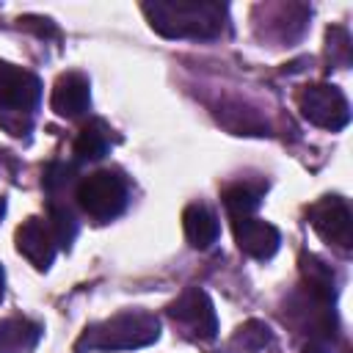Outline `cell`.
Segmentation results:
<instances>
[{"label":"cell","instance_id":"obj_1","mask_svg":"<svg viewBox=\"0 0 353 353\" xmlns=\"http://www.w3.org/2000/svg\"><path fill=\"white\" fill-rule=\"evenodd\" d=\"M152 30L165 39H218L226 28V6L207 0H154L141 6Z\"/></svg>","mask_w":353,"mask_h":353},{"label":"cell","instance_id":"obj_2","mask_svg":"<svg viewBox=\"0 0 353 353\" xmlns=\"http://www.w3.org/2000/svg\"><path fill=\"white\" fill-rule=\"evenodd\" d=\"M160 339V320L149 312H119L102 323H91L74 342L77 353L97 350H138Z\"/></svg>","mask_w":353,"mask_h":353},{"label":"cell","instance_id":"obj_3","mask_svg":"<svg viewBox=\"0 0 353 353\" xmlns=\"http://www.w3.org/2000/svg\"><path fill=\"white\" fill-rule=\"evenodd\" d=\"M41 102V80L8 61H0V127L11 135H25L33 110Z\"/></svg>","mask_w":353,"mask_h":353},{"label":"cell","instance_id":"obj_4","mask_svg":"<svg viewBox=\"0 0 353 353\" xmlns=\"http://www.w3.org/2000/svg\"><path fill=\"white\" fill-rule=\"evenodd\" d=\"M74 201L91 221L108 223L124 212V207L130 201V188L119 171L102 168V171L83 176L74 185Z\"/></svg>","mask_w":353,"mask_h":353},{"label":"cell","instance_id":"obj_5","mask_svg":"<svg viewBox=\"0 0 353 353\" xmlns=\"http://www.w3.org/2000/svg\"><path fill=\"white\" fill-rule=\"evenodd\" d=\"M298 110L309 124L331 130V132L347 127V121H350L347 97L331 83H309V85H303L301 94H298Z\"/></svg>","mask_w":353,"mask_h":353},{"label":"cell","instance_id":"obj_6","mask_svg":"<svg viewBox=\"0 0 353 353\" xmlns=\"http://www.w3.org/2000/svg\"><path fill=\"white\" fill-rule=\"evenodd\" d=\"M312 229L331 245L347 251L353 245V215L342 196H323L309 207Z\"/></svg>","mask_w":353,"mask_h":353},{"label":"cell","instance_id":"obj_7","mask_svg":"<svg viewBox=\"0 0 353 353\" xmlns=\"http://www.w3.org/2000/svg\"><path fill=\"white\" fill-rule=\"evenodd\" d=\"M168 317L182 323L193 336L199 339H215L218 334V314L210 301V295L199 287H188L176 301L168 303Z\"/></svg>","mask_w":353,"mask_h":353},{"label":"cell","instance_id":"obj_8","mask_svg":"<svg viewBox=\"0 0 353 353\" xmlns=\"http://www.w3.org/2000/svg\"><path fill=\"white\" fill-rule=\"evenodd\" d=\"M14 243H17V251L36 268V270H47L55 259V237L47 226V221L30 215L28 221H22L17 226V234H14Z\"/></svg>","mask_w":353,"mask_h":353},{"label":"cell","instance_id":"obj_9","mask_svg":"<svg viewBox=\"0 0 353 353\" xmlns=\"http://www.w3.org/2000/svg\"><path fill=\"white\" fill-rule=\"evenodd\" d=\"M232 232H234V243L243 254H248L251 259H270L276 251H279V243H281V234L273 223L268 221H259L254 215L248 218H234L232 221Z\"/></svg>","mask_w":353,"mask_h":353},{"label":"cell","instance_id":"obj_10","mask_svg":"<svg viewBox=\"0 0 353 353\" xmlns=\"http://www.w3.org/2000/svg\"><path fill=\"white\" fill-rule=\"evenodd\" d=\"M50 108L61 119H77L91 108V85L80 72H63L50 94Z\"/></svg>","mask_w":353,"mask_h":353},{"label":"cell","instance_id":"obj_11","mask_svg":"<svg viewBox=\"0 0 353 353\" xmlns=\"http://www.w3.org/2000/svg\"><path fill=\"white\" fill-rule=\"evenodd\" d=\"M182 229H185V237L193 248L204 251L210 248L215 240H218V218L215 212L207 207V204H188L185 212H182Z\"/></svg>","mask_w":353,"mask_h":353},{"label":"cell","instance_id":"obj_12","mask_svg":"<svg viewBox=\"0 0 353 353\" xmlns=\"http://www.w3.org/2000/svg\"><path fill=\"white\" fill-rule=\"evenodd\" d=\"M110 132H113V130H110L102 119L85 121V124L80 127L77 138H74V146H72L74 157H77L80 163L102 160V157L110 152V146H113V135H110Z\"/></svg>","mask_w":353,"mask_h":353},{"label":"cell","instance_id":"obj_13","mask_svg":"<svg viewBox=\"0 0 353 353\" xmlns=\"http://www.w3.org/2000/svg\"><path fill=\"white\" fill-rule=\"evenodd\" d=\"M41 339V325L28 317L0 320V353H33Z\"/></svg>","mask_w":353,"mask_h":353},{"label":"cell","instance_id":"obj_14","mask_svg":"<svg viewBox=\"0 0 353 353\" xmlns=\"http://www.w3.org/2000/svg\"><path fill=\"white\" fill-rule=\"evenodd\" d=\"M301 276H303V290H309L312 295L323 298V301H334L336 295V276L334 270L314 254H303L301 256Z\"/></svg>","mask_w":353,"mask_h":353},{"label":"cell","instance_id":"obj_15","mask_svg":"<svg viewBox=\"0 0 353 353\" xmlns=\"http://www.w3.org/2000/svg\"><path fill=\"white\" fill-rule=\"evenodd\" d=\"M259 199H262V188H254L248 182H237L223 190V207L232 215V221L254 215V210L259 207Z\"/></svg>","mask_w":353,"mask_h":353},{"label":"cell","instance_id":"obj_16","mask_svg":"<svg viewBox=\"0 0 353 353\" xmlns=\"http://www.w3.org/2000/svg\"><path fill=\"white\" fill-rule=\"evenodd\" d=\"M270 342H273V331H270L268 323H262V320H245V323L232 334V342H229V345H232L237 353H259V350H265Z\"/></svg>","mask_w":353,"mask_h":353},{"label":"cell","instance_id":"obj_17","mask_svg":"<svg viewBox=\"0 0 353 353\" xmlns=\"http://www.w3.org/2000/svg\"><path fill=\"white\" fill-rule=\"evenodd\" d=\"M47 226H50V232H52V237H55V243L61 248H69L72 240L77 237L74 212L66 204H61V201H50V207H47Z\"/></svg>","mask_w":353,"mask_h":353},{"label":"cell","instance_id":"obj_18","mask_svg":"<svg viewBox=\"0 0 353 353\" xmlns=\"http://www.w3.org/2000/svg\"><path fill=\"white\" fill-rule=\"evenodd\" d=\"M218 119L232 130V132H237V135H265L268 132V124L256 116V110H251V108H243V105H234V108H223L221 113H218Z\"/></svg>","mask_w":353,"mask_h":353},{"label":"cell","instance_id":"obj_19","mask_svg":"<svg viewBox=\"0 0 353 353\" xmlns=\"http://www.w3.org/2000/svg\"><path fill=\"white\" fill-rule=\"evenodd\" d=\"M72 182H74V165H69V163H50L44 168L41 188L50 193V201H58L61 193L69 190Z\"/></svg>","mask_w":353,"mask_h":353},{"label":"cell","instance_id":"obj_20","mask_svg":"<svg viewBox=\"0 0 353 353\" xmlns=\"http://www.w3.org/2000/svg\"><path fill=\"white\" fill-rule=\"evenodd\" d=\"M328 52H331V61L339 52V66H347V61H350V39H347L345 28H328Z\"/></svg>","mask_w":353,"mask_h":353},{"label":"cell","instance_id":"obj_21","mask_svg":"<svg viewBox=\"0 0 353 353\" xmlns=\"http://www.w3.org/2000/svg\"><path fill=\"white\" fill-rule=\"evenodd\" d=\"M25 28H33L39 36H58V30H55V25L50 22V19H41V17H22L19 19Z\"/></svg>","mask_w":353,"mask_h":353},{"label":"cell","instance_id":"obj_22","mask_svg":"<svg viewBox=\"0 0 353 353\" xmlns=\"http://www.w3.org/2000/svg\"><path fill=\"white\" fill-rule=\"evenodd\" d=\"M301 353H334V342L325 339H306L301 345Z\"/></svg>","mask_w":353,"mask_h":353},{"label":"cell","instance_id":"obj_23","mask_svg":"<svg viewBox=\"0 0 353 353\" xmlns=\"http://www.w3.org/2000/svg\"><path fill=\"white\" fill-rule=\"evenodd\" d=\"M3 295H6V270L0 265V301H3Z\"/></svg>","mask_w":353,"mask_h":353},{"label":"cell","instance_id":"obj_24","mask_svg":"<svg viewBox=\"0 0 353 353\" xmlns=\"http://www.w3.org/2000/svg\"><path fill=\"white\" fill-rule=\"evenodd\" d=\"M3 215H6V199L0 196V221H3Z\"/></svg>","mask_w":353,"mask_h":353}]
</instances>
